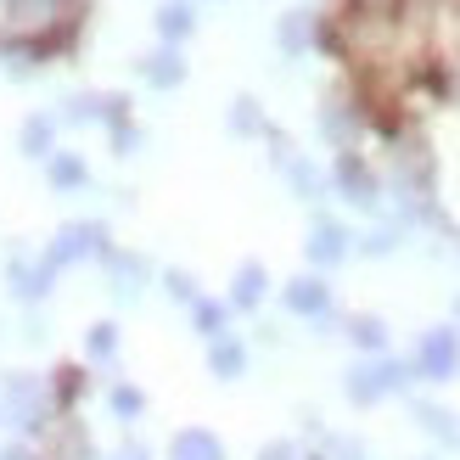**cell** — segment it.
<instances>
[{
    "label": "cell",
    "instance_id": "obj_1",
    "mask_svg": "<svg viewBox=\"0 0 460 460\" xmlns=\"http://www.w3.org/2000/svg\"><path fill=\"white\" fill-rule=\"evenodd\" d=\"M6 416L22 432H45L51 427V387L40 376H6Z\"/></svg>",
    "mask_w": 460,
    "mask_h": 460
},
{
    "label": "cell",
    "instance_id": "obj_2",
    "mask_svg": "<svg viewBox=\"0 0 460 460\" xmlns=\"http://www.w3.org/2000/svg\"><path fill=\"white\" fill-rule=\"evenodd\" d=\"M399 382H404V365H394V359H376V365H359V371L349 376V394H354L359 404H376L382 394H394Z\"/></svg>",
    "mask_w": 460,
    "mask_h": 460
},
{
    "label": "cell",
    "instance_id": "obj_3",
    "mask_svg": "<svg viewBox=\"0 0 460 460\" xmlns=\"http://www.w3.org/2000/svg\"><path fill=\"white\" fill-rule=\"evenodd\" d=\"M455 365H460V337H455L449 326H444V332H427V337H421V376L449 382Z\"/></svg>",
    "mask_w": 460,
    "mask_h": 460
},
{
    "label": "cell",
    "instance_id": "obj_4",
    "mask_svg": "<svg viewBox=\"0 0 460 460\" xmlns=\"http://www.w3.org/2000/svg\"><path fill=\"white\" fill-rule=\"evenodd\" d=\"M90 247H102V225H74V230H62V236H57V247H51V259H45V264H74V259H84V252Z\"/></svg>",
    "mask_w": 460,
    "mask_h": 460
},
{
    "label": "cell",
    "instance_id": "obj_5",
    "mask_svg": "<svg viewBox=\"0 0 460 460\" xmlns=\"http://www.w3.org/2000/svg\"><path fill=\"white\" fill-rule=\"evenodd\" d=\"M169 460H225V444L214 438V432L191 427V432H180V438L169 444Z\"/></svg>",
    "mask_w": 460,
    "mask_h": 460
},
{
    "label": "cell",
    "instance_id": "obj_6",
    "mask_svg": "<svg viewBox=\"0 0 460 460\" xmlns=\"http://www.w3.org/2000/svg\"><path fill=\"white\" fill-rule=\"evenodd\" d=\"M51 264H12V292L17 297H45L51 292Z\"/></svg>",
    "mask_w": 460,
    "mask_h": 460
},
{
    "label": "cell",
    "instance_id": "obj_7",
    "mask_svg": "<svg viewBox=\"0 0 460 460\" xmlns=\"http://www.w3.org/2000/svg\"><path fill=\"white\" fill-rule=\"evenodd\" d=\"M287 304L297 314H320V309H326V287H320V281H292L287 287Z\"/></svg>",
    "mask_w": 460,
    "mask_h": 460
},
{
    "label": "cell",
    "instance_id": "obj_8",
    "mask_svg": "<svg viewBox=\"0 0 460 460\" xmlns=\"http://www.w3.org/2000/svg\"><path fill=\"white\" fill-rule=\"evenodd\" d=\"M79 387H84V371H74V365H62V371H57V382H51V399H57V404H74V399H79Z\"/></svg>",
    "mask_w": 460,
    "mask_h": 460
},
{
    "label": "cell",
    "instance_id": "obj_9",
    "mask_svg": "<svg viewBox=\"0 0 460 460\" xmlns=\"http://www.w3.org/2000/svg\"><path fill=\"white\" fill-rule=\"evenodd\" d=\"M242 365H247L242 342H214V371H219V376H236Z\"/></svg>",
    "mask_w": 460,
    "mask_h": 460
},
{
    "label": "cell",
    "instance_id": "obj_10",
    "mask_svg": "<svg viewBox=\"0 0 460 460\" xmlns=\"http://www.w3.org/2000/svg\"><path fill=\"white\" fill-rule=\"evenodd\" d=\"M259 292H264V270L247 264V270L236 275V304H259Z\"/></svg>",
    "mask_w": 460,
    "mask_h": 460
},
{
    "label": "cell",
    "instance_id": "obj_11",
    "mask_svg": "<svg viewBox=\"0 0 460 460\" xmlns=\"http://www.w3.org/2000/svg\"><path fill=\"white\" fill-rule=\"evenodd\" d=\"M337 252H342V230H332V225H320V230H314V259L326 264V259H337Z\"/></svg>",
    "mask_w": 460,
    "mask_h": 460
},
{
    "label": "cell",
    "instance_id": "obj_12",
    "mask_svg": "<svg viewBox=\"0 0 460 460\" xmlns=\"http://www.w3.org/2000/svg\"><path fill=\"white\" fill-rule=\"evenodd\" d=\"M90 354H96V359L119 354V326H90Z\"/></svg>",
    "mask_w": 460,
    "mask_h": 460
},
{
    "label": "cell",
    "instance_id": "obj_13",
    "mask_svg": "<svg viewBox=\"0 0 460 460\" xmlns=\"http://www.w3.org/2000/svg\"><path fill=\"white\" fill-rule=\"evenodd\" d=\"M354 342H365V349H382V342H387V332H382V320H371V314H359V320H354Z\"/></svg>",
    "mask_w": 460,
    "mask_h": 460
},
{
    "label": "cell",
    "instance_id": "obj_14",
    "mask_svg": "<svg viewBox=\"0 0 460 460\" xmlns=\"http://www.w3.org/2000/svg\"><path fill=\"white\" fill-rule=\"evenodd\" d=\"M51 180H57V186H79V180H84V164H79V157H57V164H51Z\"/></svg>",
    "mask_w": 460,
    "mask_h": 460
},
{
    "label": "cell",
    "instance_id": "obj_15",
    "mask_svg": "<svg viewBox=\"0 0 460 460\" xmlns=\"http://www.w3.org/2000/svg\"><path fill=\"white\" fill-rule=\"evenodd\" d=\"M141 394H135V387H112V410H119V416H141Z\"/></svg>",
    "mask_w": 460,
    "mask_h": 460
},
{
    "label": "cell",
    "instance_id": "obj_16",
    "mask_svg": "<svg viewBox=\"0 0 460 460\" xmlns=\"http://www.w3.org/2000/svg\"><path fill=\"white\" fill-rule=\"evenodd\" d=\"M197 326L208 332V337H219V332H225V309H219V304H197Z\"/></svg>",
    "mask_w": 460,
    "mask_h": 460
},
{
    "label": "cell",
    "instance_id": "obj_17",
    "mask_svg": "<svg viewBox=\"0 0 460 460\" xmlns=\"http://www.w3.org/2000/svg\"><path fill=\"white\" fill-rule=\"evenodd\" d=\"M45 141H51V124H45V119H29V129H22V146H29V152H45Z\"/></svg>",
    "mask_w": 460,
    "mask_h": 460
},
{
    "label": "cell",
    "instance_id": "obj_18",
    "mask_svg": "<svg viewBox=\"0 0 460 460\" xmlns=\"http://www.w3.org/2000/svg\"><path fill=\"white\" fill-rule=\"evenodd\" d=\"M191 29V12L186 6H164V34H186Z\"/></svg>",
    "mask_w": 460,
    "mask_h": 460
},
{
    "label": "cell",
    "instance_id": "obj_19",
    "mask_svg": "<svg viewBox=\"0 0 460 460\" xmlns=\"http://www.w3.org/2000/svg\"><path fill=\"white\" fill-rule=\"evenodd\" d=\"M146 74H152L157 84H174V79H180V62H174V57H157V62L146 67Z\"/></svg>",
    "mask_w": 460,
    "mask_h": 460
},
{
    "label": "cell",
    "instance_id": "obj_20",
    "mask_svg": "<svg viewBox=\"0 0 460 460\" xmlns=\"http://www.w3.org/2000/svg\"><path fill=\"white\" fill-rule=\"evenodd\" d=\"M0 460H40L34 449H22V444H12V449H0Z\"/></svg>",
    "mask_w": 460,
    "mask_h": 460
},
{
    "label": "cell",
    "instance_id": "obj_21",
    "mask_svg": "<svg viewBox=\"0 0 460 460\" xmlns=\"http://www.w3.org/2000/svg\"><path fill=\"white\" fill-rule=\"evenodd\" d=\"M259 460H292V444H270V449H264Z\"/></svg>",
    "mask_w": 460,
    "mask_h": 460
}]
</instances>
